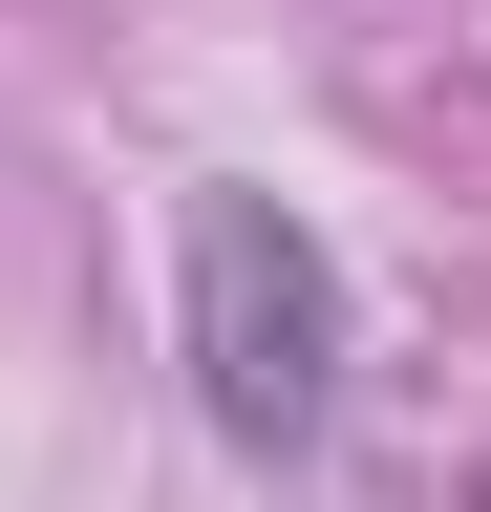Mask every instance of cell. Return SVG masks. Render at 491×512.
Masks as SVG:
<instances>
[{
  "label": "cell",
  "mask_w": 491,
  "mask_h": 512,
  "mask_svg": "<svg viewBox=\"0 0 491 512\" xmlns=\"http://www.w3.org/2000/svg\"><path fill=\"white\" fill-rule=\"evenodd\" d=\"M171 342H193V406H214V448H257V470H299V448L342 427V235L299 214V192H193L171 214Z\"/></svg>",
  "instance_id": "obj_1"
},
{
  "label": "cell",
  "mask_w": 491,
  "mask_h": 512,
  "mask_svg": "<svg viewBox=\"0 0 491 512\" xmlns=\"http://www.w3.org/2000/svg\"><path fill=\"white\" fill-rule=\"evenodd\" d=\"M385 512H491V470H427V491H385Z\"/></svg>",
  "instance_id": "obj_2"
}]
</instances>
